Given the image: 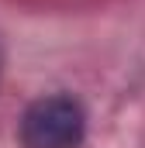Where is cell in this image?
<instances>
[{"mask_svg":"<svg viewBox=\"0 0 145 148\" xmlns=\"http://www.w3.org/2000/svg\"><path fill=\"white\" fill-rule=\"evenodd\" d=\"M21 148H79L86 141V110L72 93L31 100L17 121Z\"/></svg>","mask_w":145,"mask_h":148,"instance_id":"1","label":"cell"},{"mask_svg":"<svg viewBox=\"0 0 145 148\" xmlns=\"http://www.w3.org/2000/svg\"><path fill=\"white\" fill-rule=\"evenodd\" d=\"M0 73H3V66H0Z\"/></svg>","mask_w":145,"mask_h":148,"instance_id":"2","label":"cell"}]
</instances>
